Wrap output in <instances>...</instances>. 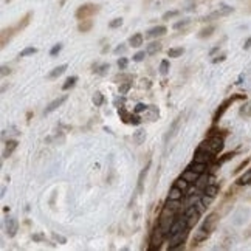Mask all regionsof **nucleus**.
Returning a JSON list of instances; mask_svg holds the SVG:
<instances>
[{
	"mask_svg": "<svg viewBox=\"0 0 251 251\" xmlns=\"http://www.w3.org/2000/svg\"><path fill=\"white\" fill-rule=\"evenodd\" d=\"M30 19H31V13H26L16 25L8 26V28H3V30H2V48L6 45V42H9V39H11L13 36H16L17 33H21V31L24 30V28H25L28 24H30Z\"/></svg>",
	"mask_w": 251,
	"mask_h": 251,
	"instance_id": "1",
	"label": "nucleus"
},
{
	"mask_svg": "<svg viewBox=\"0 0 251 251\" xmlns=\"http://www.w3.org/2000/svg\"><path fill=\"white\" fill-rule=\"evenodd\" d=\"M201 149H205L211 153H219L224 149V137H219V135H209V138L200 144Z\"/></svg>",
	"mask_w": 251,
	"mask_h": 251,
	"instance_id": "2",
	"label": "nucleus"
},
{
	"mask_svg": "<svg viewBox=\"0 0 251 251\" xmlns=\"http://www.w3.org/2000/svg\"><path fill=\"white\" fill-rule=\"evenodd\" d=\"M100 11V6L98 5H93V3H85L82 6H79L76 9V19L78 21H85V19H92L96 13Z\"/></svg>",
	"mask_w": 251,
	"mask_h": 251,
	"instance_id": "3",
	"label": "nucleus"
},
{
	"mask_svg": "<svg viewBox=\"0 0 251 251\" xmlns=\"http://www.w3.org/2000/svg\"><path fill=\"white\" fill-rule=\"evenodd\" d=\"M188 234H189V228H185V229H180L177 233H174L169 236V250H174L178 245H183L186 242L188 239Z\"/></svg>",
	"mask_w": 251,
	"mask_h": 251,
	"instance_id": "4",
	"label": "nucleus"
},
{
	"mask_svg": "<svg viewBox=\"0 0 251 251\" xmlns=\"http://www.w3.org/2000/svg\"><path fill=\"white\" fill-rule=\"evenodd\" d=\"M200 214L201 212L196 208V206H189L185 212V217H186V224H188V228H194L197 224H199V219H200Z\"/></svg>",
	"mask_w": 251,
	"mask_h": 251,
	"instance_id": "5",
	"label": "nucleus"
},
{
	"mask_svg": "<svg viewBox=\"0 0 251 251\" xmlns=\"http://www.w3.org/2000/svg\"><path fill=\"white\" fill-rule=\"evenodd\" d=\"M165 239H166V234L163 233V229H161L160 226H157L155 229H153L152 237H151V250L160 248L161 244L165 242Z\"/></svg>",
	"mask_w": 251,
	"mask_h": 251,
	"instance_id": "6",
	"label": "nucleus"
},
{
	"mask_svg": "<svg viewBox=\"0 0 251 251\" xmlns=\"http://www.w3.org/2000/svg\"><path fill=\"white\" fill-rule=\"evenodd\" d=\"M194 161L197 163H203V165H209V163L214 161V153H211L205 149L199 148L197 152L194 153Z\"/></svg>",
	"mask_w": 251,
	"mask_h": 251,
	"instance_id": "7",
	"label": "nucleus"
},
{
	"mask_svg": "<svg viewBox=\"0 0 251 251\" xmlns=\"http://www.w3.org/2000/svg\"><path fill=\"white\" fill-rule=\"evenodd\" d=\"M217 224H219V214L217 212H211V214L206 217V220L203 222V225H201V229H205L208 234H211L212 231L216 229Z\"/></svg>",
	"mask_w": 251,
	"mask_h": 251,
	"instance_id": "8",
	"label": "nucleus"
},
{
	"mask_svg": "<svg viewBox=\"0 0 251 251\" xmlns=\"http://www.w3.org/2000/svg\"><path fill=\"white\" fill-rule=\"evenodd\" d=\"M242 98H244V96H233V98H228V100L217 109V112L214 113V121H219V120H220V117L225 113V110L228 109V105H229V104H233L236 100H242Z\"/></svg>",
	"mask_w": 251,
	"mask_h": 251,
	"instance_id": "9",
	"label": "nucleus"
},
{
	"mask_svg": "<svg viewBox=\"0 0 251 251\" xmlns=\"http://www.w3.org/2000/svg\"><path fill=\"white\" fill-rule=\"evenodd\" d=\"M65 101H67V95H62V96H59V98H56L54 101H51L50 104H48V107L45 109L44 115H50V113L54 112L57 107H61V105H62Z\"/></svg>",
	"mask_w": 251,
	"mask_h": 251,
	"instance_id": "10",
	"label": "nucleus"
},
{
	"mask_svg": "<svg viewBox=\"0 0 251 251\" xmlns=\"http://www.w3.org/2000/svg\"><path fill=\"white\" fill-rule=\"evenodd\" d=\"M208 233H206V231L205 229H199V231H196V233H194V237H192V244H194V245H199V244H201V242H205V240L208 239Z\"/></svg>",
	"mask_w": 251,
	"mask_h": 251,
	"instance_id": "11",
	"label": "nucleus"
},
{
	"mask_svg": "<svg viewBox=\"0 0 251 251\" xmlns=\"http://www.w3.org/2000/svg\"><path fill=\"white\" fill-rule=\"evenodd\" d=\"M166 31H168V28L163 26V25L153 26V28H151V30L148 31V37H160V36H165Z\"/></svg>",
	"mask_w": 251,
	"mask_h": 251,
	"instance_id": "12",
	"label": "nucleus"
},
{
	"mask_svg": "<svg viewBox=\"0 0 251 251\" xmlns=\"http://www.w3.org/2000/svg\"><path fill=\"white\" fill-rule=\"evenodd\" d=\"M181 177H183V178H186V180H188L189 183H196V181L199 180V177H200V174L188 168L186 171H183Z\"/></svg>",
	"mask_w": 251,
	"mask_h": 251,
	"instance_id": "13",
	"label": "nucleus"
},
{
	"mask_svg": "<svg viewBox=\"0 0 251 251\" xmlns=\"http://www.w3.org/2000/svg\"><path fill=\"white\" fill-rule=\"evenodd\" d=\"M17 228H19V224H17V220H16V219H8V220H6V233H8L9 237L16 236Z\"/></svg>",
	"mask_w": 251,
	"mask_h": 251,
	"instance_id": "14",
	"label": "nucleus"
},
{
	"mask_svg": "<svg viewBox=\"0 0 251 251\" xmlns=\"http://www.w3.org/2000/svg\"><path fill=\"white\" fill-rule=\"evenodd\" d=\"M181 197H183V191L178 186L174 185L168 194V200H181Z\"/></svg>",
	"mask_w": 251,
	"mask_h": 251,
	"instance_id": "15",
	"label": "nucleus"
},
{
	"mask_svg": "<svg viewBox=\"0 0 251 251\" xmlns=\"http://www.w3.org/2000/svg\"><path fill=\"white\" fill-rule=\"evenodd\" d=\"M93 26V21L92 19H85V21H79V25H78V30L81 33H89Z\"/></svg>",
	"mask_w": 251,
	"mask_h": 251,
	"instance_id": "16",
	"label": "nucleus"
},
{
	"mask_svg": "<svg viewBox=\"0 0 251 251\" xmlns=\"http://www.w3.org/2000/svg\"><path fill=\"white\" fill-rule=\"evenodd\" d=\"M143 41H144V37L141 33H135L133 36H130V39H129V44L133 47V48H138L143 45Z\"/></svg>",
	"mask_w": 251,
	"mask_h": 251,
	"instance_id": "17",
	"label": "nucleus"
},
{
	"mask_svg": "<svg viewBox=\"0 0 251 251\" xmlns=\"http://www.w3.org/2000/svg\"><path fill=\"white\" fill-rule=\"evenodd\" d=\"M17 144H19V143H17L16 140H11V141H8V143H6V148H5V152H3V157H5V158H8V157L11 155V153L16 151Z\"/></svg>",
	"mask_w": 251,
	"mask_h": 251,
	"instance_id": "18",
	"label": "nucleus"
},
{
	"mask_svg": "<svg viewBox=\"0 0 251 251\" xmlns=\"http://www.w3.org/2000/svg\"><path fill=\"white\" fill-rule=\"evenodd\" d=\"M65 70H67V64L56 67V69H54L50 75H48V79H56V78H59V76H61Z\"/></svg>",
	"mask_w": 251,
	"mask_h": 251,
	"instance_id": "19",
	"label": "nucleus"
},
{
	"mask_svg": "<svg viewBox=\"0 0 251 251\" xmlns=\"http://www.w3.org/2000/svg\"><path fill=\"white\" fill-rule=\"evenodd\" d=\"M160 50H161V44H160V42H152V44L148 47L146 53H148L149 56H153V54H157Z\"/></svg>",
	"mask_w": 251,
	"mask_h": 251,
	"instance_id": "20",
	"label": "nucleus"
},
{
	"mask_svg": "<svg viewBox=\"0 0 251 251\" xmlns=\"http://www.w3.org/2000/svg\"><path fill=\"white\" fill-rule=\"evenodd\" d=\"M109 67H110L109 64H101V65L95 64V65H93V72H95V73H98V75H101V76H104L105 73H107Z\"/></svg>",
	"mask_w": 251,
	"mask_h": 251,
	"instance_id": "21",
	"label": "nucleus"
},
{
	"mask_svg": "<svg viewBox=\"0 0 251 251\" xmlns=\"http://www.w3.org/2000/svg\"><path fill=\"white\" fill-rule=\"evenodd\" d=\"M205 194H208L211 197H216L219 194V186L214 185V183H209V185L205 188Z\"/></svg>",
	"mask_w": 251,
	"mask_h": 251,
	"instance_id": "22",
	"label": "nucleus"
},
{
	"mask_svg": "<svg viewBox=\"0 0 251 251\" xmlns=\"http://www.w3.org/2000/svg\"><path fill=\"white\" fill-rule=\"evenodd\" d=\"M233 9L231 8H228V6H225V9H220V11H216V13H212L211 16H208L206 19L208 21H211V19H216V17H222V16H226V14H229Z\"/></svg>",
	"mask_w": 251,
	"mask_h": 251,
	"instance_id": "23",
	"label": "nucleus"
},
{
	"mask_svg": "<svg viewBox=\"0 0 251 251\" xmlns=\"http://www.w3.org/2000/svg\"><path fill=\"white\" fill-rule=\"evenodd\" d=\"M189 169L196 171V172H199V174H203V172H205V169H206V165H203V163L192 161L191 165H189Z\"/></svg>",
	"mask_w": 251,
	"mask_h": 251,
	"instance_id": "24",
	"label": "nucleus"
},
{
	"mask_svg": "<svg viewBox=\"0 0 251 251\" xmlns=\"http://www.w3.org/2000/svg\"><path fill=\"white\" fill-rule=\"evenodd\" d=\"M76 82H78V76H70V78L65 81V84L62 85V90L67 92L69 89H72V87H75Z\"/></svg>",
	"mask_w": 251,
	"mask_h": 251,
	"instance_id": "25",
	"label": "nucleus"
},
{
	"mask_svg": "<svg viewBox=\"0 0 251 251\" xmlns=\"http://www.w3.org/2000/svg\"><path fill=\"white\" fill-rule=\"evenodd\" d=\"M189 185H191V183H189L186 178H183V177H180V178L176 181V186H178L183 192H186V191L189 189Z\"/></svg>",
	"mask_w": 251,
	"mask_h": 251,
	"instance_id": "26",
	"label": "nucleus"
},
{
	"mask_svg": "<svg viewBox=\"0 0 251 251\" xmlns=\"http://www.w3.org/2000/svg\"><path fill=\"white\" fill-rule=\"evenodd\" d=\"M178 123H180V118H177L176 121H174V124L171 126V129H169V130H168V133H166L165 141H168L169 138H172V137H174V133H176V130H177V127H178Z\"/></svg>",
	"mask_w": 251,
	"mask_h": 251,
	"instance_id": "27",
	"label": "nucleus"
},
{
	"mask_svg": "<svg viewBox=\"0 0 251 251\" xmlns=\"http://www.w3.org/2000/svg\"><path fill=\"white\" fill-rule=\"evenodd\" d=\"M196 185H197V188H199V189H205V188L209 185L208 177H206V176H203V177H199V180L196 181Z\"/></svg>",
	"mask_w": 251,
	"mask_h": 251,
	"instance_id": "28",
	"label": "nucleus"
},
{
	"mask_svg": "<svg viewBox=\"0 0 251 251\" xmlns=\"http://www.w3.org/2000/svg\"><path fill=\"white\" fill-rule=\"evenodd\" d=\"M237 183H239V185H248V183H251V171L245 172L244 176L237 180Z\"/></svg>",
	"mask_w": 251,
	"mask_h": 251,
	"instance_id": "29",
	"label": "nucleus"
},
{
	"mask_svg": "<svg viewBox=\"0 0 251 251\" xmlns=\"http://www.w3.org/2000/svg\"><path fill=\"white\" fill-rule=\"evenodd\" d=\"M183 53H185V48H171V50L168 51V56L169 57H178Z\"/></svg>",
	"mask_w": 251,
	"mask_h": 251,
	"instance_id": "30",
	"label": "nucleus"
},
{
	"mask_svg": "<svg viewBox=\"0 0 251 251\" xmlns=\"http://www.w3.org/2000/svg\"><path fill=\"white\" fill-rule=\"evenodd\" d=\"M212 31H214V26H208V28H203L200 33H199V37L200 39H205V37H209L212 34Z\"/></svg>",
	"mask_w": 251,
	"mask_h": 251,
	"instance_id": "31",
	"label": "nucleus"
},
{
	"mask_svg": "<svg viewBox=\"0 0 251 251\" xmlns=\"http://www.w3.org/2000/svg\"><path fill=\"white\" fill-rule=\"evenodd\" d=\"M148 110H149V115H148V118L151 120V121H155L157 118H158V110L153 107V105H151V107H148Z\"/></svg>",
	"mask_w": 251,
	"mask_h": 251,
	"instance_id": "32",
	"label": "nucleus"
},
{
	"mask_svg": "<svg viewBox=\"0 0 251 251\" xmlns=\"http://www.w3.org/2000/svg\"><path fill=\"white\" fill-rule=\"evenodd\" d=\"M37 53V50L34 47H26L24 51H21V54H19V57H26V56H30V54H34Z\"/></svg>",
	"mask_w": 251,
	"mask_h": 251,
	"instance_id": "33",
	"label": "nucleus"
},
{
	"mask_svg": "<svg viewBox=\"0 0 251 251\" xmlns=\"http://www.w3.org/2000/svg\"><path fill=\"white\" fill-rule=\"evenodd\" d=\"M102 101H104L102 93L96 92V93H95V96H93V104H95V105H101V104H102Z\"/></svg>",
	"mask_w": 251,
	"mask_h": 251,
	"instance_id": "34",
	"label": "nucleus"
},
{
	"mask_svg": "<svg viewBox=\"0 0 251 251\" xmlns=\"http://www.w3.org/2000/svg\"><path fill=\"white\" fill-rule=\"evenodd\" d=\"M212 199H214V197H211V196L205 194L203 197L200 199V201H201V205H203L205 208H208V206H209V205L212 203Z\"/></svg>",
	"mask_w": 251,
	"mask_h": 251,
	"instance_id": "35",
	"label": "nucleus"
},
{
	"mask_svg": "<svg viewBox=\"0 0 251 251\" xmlns=\"http://www.w3.org/2000/svg\"><path fill=\"white\" fill-rule=\"evenodd\" d=\"M135 143H137V144H141L143 141H144V138H146V135H144V132L143 130H138L137 133H135Z\"/></svg>",
	"mask_w": 251,
	"mask_h": 251,
	"instance_id": "36",
	"label": "nucleus"
},
{
	"mask_svg": "<svg viewBox=\"0 0 251 251\" xmlns=\"http://www.w3.org/2000/svg\"><path fill=\"white\" fill-rule=\"evenodd\" d=\"M130 87H132V82H124L123 85H120V95H126L129 90H130Z\"/></svg>",
	"mask_w": 251,
	"mask_h": 251,
	"instance_id": "37",
	"label": "nucleus"
},
{
	"mask_svg": "<svg viewBox=\"0 0 251 251\" xmlns=\"http://www.w3.org/2000/svg\"><path fill=\"white\" fill-rule=\"evenodd\" d=\"M168 72H169V62L168 61H161V64H160V73L161 75H168Z\"/></svg>",
	"mask_w": 251,
	"mask_h": 251,
	"instance_id": "38",
	"label": "nucleus"
},
{
	"mask_svg": "<svg viewBox=\"0 0 251 251\" xmlns=\"http://www.w3.org/2000/svg\"><path fill=\"white\" fill-rule=\"evenodd\" d=\"M178 14H180V11H168V13L163 14V21H169V19L176 17V16H178Z\"/></svg>",
	"mask_w": 251,
	"mask_h": 251,
	"instance_id": "39",
	"label": "nucleus"
},
{
	"mask_svg": "<svg viewBox=\"0 0 251 251\" xmlns=\"http://www.w3.org/2000/svg\"><path fill=\"white\" fill-rule=\"evenodd\" d=\"M129 61H127V57H120V61H118V67H120V70H126V67H127Z\"/></svg>",
	"mask_w": 251,
	"mask_h": 251,
	"instance_id": "40",
	"label": "nucleus"
},
{
	"mask_svg": "<svg viewBox=\"0 0 251 251\" xmlns=\"http://www.w3.org/2000/svg\"><path fill=\"white\" fill-rule=\"evenodd\" d=\"M146 54H148V53H144V51H138L137 54L133 56V61H135V62H141V61L144 59V57H146Z\"/></svg>",
	"mask_w": 251,
	"mask_h": 251,
	"instance_id": "41",
	"label": "nucleus"
},
{
	"mask_svg": "<svg viewBox=\"0 0 251 251\" xmlns=\"http://www.w3.org/2000/svg\"><path fill=\"white\" fill-rule=\"evenodd\" d=\"M61 50H62V45H61V44L54 45V47L51 48V51H50V56H56V54H59V53H61Z\"/></svg>",
	"mask_w": 251,
	"mask_h": 251,
	"instance_id": "42",
	"label": "nucleus"
},
{
	"mask_svg": "<svg viewBox=\"0 0 251 251\" xmlns=\"http://www.w3.org/2000/svg\"><path fill=\"white\" fill-rule=\"evenodd\" d=\"M123 25V19H115L113 22H110V28H118Z\"/></svg>",
	"mask_w": 251,
	"mask_h": 251,
	"instance_id": "43",
	"label": "nucleus"
},
{
	"mask_svg": "<svg viewBox=\"0 0 251 251\" xmlns=\"http://www.w3.org/2000/svg\"><path fill=\"white\" fill-rule=\"evenodd\" d=\"M148 110V105H144V104H137V107H135V112L140 113V112H146Z\"/></svg>",
	"mask_w": 251,
	"mask_h": 251,
	"instance_id": "44",
	"label": "nucleus"
},
{
	"mask_svg": "<svg viewBox=\"0 0 251 251\" xmlns=\"http://www.w3.org/2000/svg\"><path fill=\"white\" fill-rule=\"evenodd\" d=\"M189 24V21L186 19V21H181V22H177L176 25H174V28H176V30H180L181 26H185V25H188Z\"/></svg>",
	"mask_w": 251,
	"mask_h": 251,
	"instance_id": "45",
	"label": "nucleus"
},
{
	"mask_svg": "<svg viewBox=\"0 0 251 251\" xmlns=\"http://www.w3.org/2000/svg\"><path fill=\"white\" fill-rule=\"evenodd\" d=\"M126 51V47H124V44H121L120 47H117V48H115V54H120V53H124Z\"/></svg>",
	"mask_w": 251,
	"mask_h": 251,
	"instance_id": "46",
	"label": "nucleus"
},
{
	"mask_svg": "<svg viewBox=\"0 0 251 251\" xmlns=\"http://www.w3.org/2000/svg\"><path fill=\"white\" fill-rule=\"evenodd\" d=\"M54 239H56V240H59V242H62V244H65V239H64V237H61V236L54 234Z\"/></svg>",
	"mask_w": 251,
	"mask_h": 251,
	"instance_id": "47",
	"label": "nucleus"
},
{
	"mask_svg": "<svg viewBox=\"0 0 251 251\" xmlns=\"http://www.w3.org/2000/svg\"><path fill=\"white\" fill-rule=\"evenodd\" d=\"M6 73H9V69H6V67H2V76H5Z\"/></svg>",
	"mask_w": 251,
	"mask_h": 251,
	"instance_id": "48",
	"label": "nucleus"
},
{
	"mask_svg": "<svg viewBox=\"0 0 251 251\" xmlns=\"http://www.w3.org/2000/svg\"><path fill=\"white\" fill-rule=\"evenodd\" d=\"M65 2H67V0H59V5H61V6H64V5H65Z\"/></svg>",
	"mask_w": 251,
	"mask_h": 251,
	"instance_id": "49",
	"label": "nucleus"
},
{
	"mask_svg": "<svg viewBox=\"0 0 251 251\" xmlns=\"http://www.w3.org/2000/svg\"><path fill=\"white\" fill-rule=\"evenodd\" d=\"M251 45V39H248V42H247V45H245V48H248Z\"/></svg>",
	"mask_w": 251,
	"mask_h": 251,
	"instance_id": "50",
	"label": "nucleus"
}]
</instances>
